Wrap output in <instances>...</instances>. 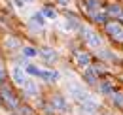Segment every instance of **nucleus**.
Masks as SVG:
<instances>
[{"instance_id": "obj_1", "label": "nucleus", "mask_w": 123, "mask_h": 115, "mask_svg": "<svg viewBox=\"0 0 123 115\" xmlns=\"http://www.w3.org/2000/svg\"><path fill=\"white\" fill-rule=\"evenodd\" d=\"M68 92H70V94H72V98H74V100H78L80 104L91 98V96H89V94H87L83 89H80L78 85H68Z\"/></svg>"}, {"instance_id": "obj_2", "label": "nucleus", "mask_w": 123, "mask_h": 115, "mask_svg": "<svg viewBox=\"0 0 123 115\" xmlns=\"http://www.w3.org/2000/svg\"><path fill=\"white\" fill-rule=\"evenodd\" d=\"M81 32H85V34H83V36H85V42L89 43L91 47H100L102 40H100V36H98L97 32H93V30H89V29H81Z\"/></svg>"}, {"instance_id": "obj_3", "label": "nucleus", "mask_w": 123, "mask_h": 115, "mask_svg": "<svg viewBox=\"0 0 123 115\" xmlns=\"http://www.w3.org/2000/svg\"><path fill=\"white\" fill-rule=\"evenodd\" d=\"M0 98L4 100V104H6L10 109H17V100L12 96V92H10L8 89H2V91H0Z\"/></svg>"}, {"instance_id": "obj_4", "label": "nucleus", "mask_w": 123, "mask_h": 115, "mask_svg": "<svg viewBox=\"0 0 123 115\" xmlns=\"http://www.w3.org/2000/svg\"><path fill=\"white\" fill-rule=\"evenodd\" d=\"M97 109H98V106H97V102L93 100V98L81 102V113H85V115H95V113H97Z\"/></svg>"}, {"instance_id": "obj_5", "label": "nucleus", "mask_w": 123, "mask_h": 115, "mask_svg": "<svg viewBox=\"0 0 123 115\" xmlns=\"http://www.w3.org/2000/svg\"><path fill=\"white\" fill-rule=\"evenodd\" d=\"M12 75H13V81H15L19 87H23L29 79H27V75H25V72L21 70V68H13V72H12Z\"/></svg>"}, {"instance_id": "obj_6", "label": "nucleus", "mask_w": 123, "mask_h": 115, "mask_svg": "<svg viewBox=\"0 0 123 115\" xmlns=\"http://www.w3.org/2000/svg\"><path fill=\"white\" fill-rule=\"evenodd\" d=\"M51 104H53V109H59V111H66V109H68V106H66V100L62 98L61 94H57V96H53V100H51Z\"/></svg>"}, {"instance_id": "obj_7", "label": "nucleus", "mask_w": 123, "mask_h": 115, "mask_svg": "<svg viewBox=\"0 0 123 115\" xmlns=\"http://www.w3.org/2000/svg\"><path fill=\"white\" fill-rule=\"evenodd\" d=\"M38 77H42V79H46V81H57V79H59V74L53 72V70H40Z\"/></svg>"}, {"instance_id": "obj_8", "label": "nucleus", "mask_w": 123, "mask_h": 115, "mask_svg": "<svg viewBox=\"0 0 123 115\" xmlns=\"http://www.w3.org/2000/svg\"><path fill=\"white\" fill-rule=\"evenodd\" d=\"M44 17H46L44 13H34L31 17V25L34 27V29H36V27H38V29H42V27L46 25V19H44Z\"/></svg>"}, {"instance_id": "obj_9", "label": "nucleus", "mask_w": 123, "mask_h": 115, "mask_svg": "<svg viewBox=\"0 0 123 115\" xmlns=\"http://www.w3.org/2000/svg\"><path fill=\"white\" fill-rule=\"evenodd\" d=\"M76 62H78V66L87 68V66L91 64V57H89L87 53H78V55H76Z\"/></svg>"}, {"instance_id": "obj_10", "label": "nucleus", "mask_w": 123, "mask_h": 115, "mask_svg": "<svg viewBox=\"0 0 123 115\" xmlns=\"http://www.w3.org/2000/svg\"><path fill=\"white\" fill-rule=\"evenodd\" d=\"M106 30H108V34H112V36H119L121 34V25L110 21V23H106Z\"/></svg>"}, {"instance_id": "obj_11", "label": "nucleus", "mask_w": 123, "mask_h": 115, "mask_svg": "<svg viewBox=\"0 0 123 115\" xmlns=\"http://www.w3.org/2000/svg\"><path fill=\"white\" fill-rule=\"evenodd\" d=\"M62 27H64L66 30H78V29H80V23H78L74 17H66V19H64V25H62Z\"/></svg>"}, {"instance_id": "obj_12", "label": "nucleus", "mask_w": 123, "mask_h": 115, "mask_svg": "<svg viewBox=\"0 0 123 115\" xmlns=\"http://www.w3.org/2000/svg\"><path fill=\"white\" fill-rule=\"evenodd\" d=\"M23 91H25L29 96H34V94H38V89H36V85H34L32 81H27V83L23 85Z\"/></svg>"}, {"instance_id": "obj_13", "label": "nucleus", "mask_w": 123, "mask_h": 115, "mask_svg": "<svg viewBox=\"0 0 123 115\" xmlns=\"http://www.w3.org/2000/svg\"><path fill=\"white\" fill-rule=\"evenodd\" d=\"M40 53H42V57L47 58V60H55V58H57V53H55L53 49H49V47H44Z\"/></svg>"}, {"instance_id": "obj_14", "label": "nucleus", "mask_w": 123, "mask_h": 115, "mask_svg": "<svg viewBox=\"0 0 123 115\" xmlns=\"http://www.w3.org/2000/svg\"><path fill=\"white\" fill-rule=\"evenodd\" d=\"M108 15H114V17H121V8H119V6H117V4H112V6H108Z\"/></svg>"}, {"instance_id": "obj_15", "label": "nucleus", "mask_w": 123, "mask_h": 115, "mask_svg": "<svg viewBox=\"0 0 123 115\" xmlns=\"http://www.w3.org/2000/svg\"><path fill=\"white\" fill-rule=\"evenodd\" d=\"M42 13L46 15L47 19H55V17H57V12H55L53 8H44V10H42Z\"/></svg>"}, {"instance_id": "obj_16", "label": "nucleus", "mask_w": 123, "mask_h": 115, "mask_svg": "<svg viewBox=\"0 0 123 115\" xmlns=\"http://www.w3.org/2000/svg\"><path fill=\"white\" fill-rule=\"evenodd\" d=\"M85 81H87L89 85H95V83H97V79H95V72L87 70V72H85Z\"/></svg>"}, {"instance_id": "obj_17", "label": "nucleus", "mask_w": 123, "mask_h": 115, "mask_svg": "<svg viewBox=\"0 0 123 115\" xmlns=\"http://www.w3.org/2000/svg\"><path fill=\"white\" fill-rule=\"evenodd\" d=\"M23 55H25V57H36L38 51H36L34 47H23Z\"/></svg>"}, {"instance_id": "obj_18", "label": "nucleus", "mask_w": 123, "mask_h": 115, "mask_svg": "<svg viewBox=\"0 0 123 115\" xmlns=\"http://www.w3.org/2000/svg\"><path fill=\"white\" fill-rule=\"evenodd\" d=\"M27 72L32 74V75H38V74H40V68L34 66V64H29V66H27Z\"/></svg>"}, {"instance_id": "obj_19", "label": "nucleus", "mask_w": 123, "mask_h": 115, "mask_svg": "<svg viewBox=\"0 0 123 115\" xmlns=\"http://www.w3.org/2000/svg\"><path fill=\"white\" fill-rule=\"evenodd\" d=\"M98 6V2L97 0H87V4H85V8L89 10V12H95V8Z\"/></svg>"}, {"instance_id": "obj_20", "label": "nucleus", "mask_w": 123, "mask_h": 115, "mask_svg": "<svg viewBox=\"0 0 123 115\" xmlns=\"http://www.w3.org/2000/svg\"><path fill=\"white\" fill-rule=\"evenodd\" d=\"M112 98H114V102H116L117 106L123 108V94H112Z\"/></svg>"}, {"instance_id": "obj_21", "label": "nucleus", "mask_w": 123, "mask_h": 115, "mask_svg": "<svg viewBox=\"0 0 123 115\" xmlns=\"http://www.w3.org/2000/svg\"><path fill=\"white\" fill-rule=\"evenodd\" d=\"M100 91H102V92H106V94H114V91H112V87L108 85V83H104V85L100 87Z\"/></svg>"}, {"instance_id": "obj_22", "label": "nucleus", "mask_w": 123, "mask_h": 115, "mask_svg": "<svg viewBox=\"0 0 123 115\" xmlns=\"http://www.w3.org/2000/svg\"><path fill=\"white\" fill-rule=\"evenodd\" d=\"M93 17H95V21H97V23H104V19H106L102 13H95Z\"/></svg>"}, {"instance_id": "obj_23", "label": "nucleus", "mask_w": 123, "mask_h": 115, "mask_svg": "<svg viewBox=\"0 0 123 115\" xmlns=\"http://www.w3.org/2000/svg\"><path fill=\"white\" fill-rule=\"evenodd\" d=\"M66 2H68V0H59V4H61V6H66Z\"/></svg>"}, {"instance_id": "obj_24", "label": "nucleus", "mask_w": 123, "mask_h": 115, "mask_svg": "<svg viewBox=\"0 0 123 115\" xmlns=\"http://www.w3.org/2000/svg\"><path fill=\"white\" fill-rule=\"evenodd\" d=\"M0 81H4V72L0 70Z\"/></svg>"}, {"instance_id": "obj_25", "label": "nucleus", "mask_w": 123, "mask_h": 115, "mask_svg": "<svg viewBox=\"0 0 123 115\" xmlns=\"http://www.w3.org/2000/svg\"><path fill=\"white\" fill-rule=\"evenodd\" d=\"M25 2H31V0H25Z\"/></svg>"}]
</instances>
